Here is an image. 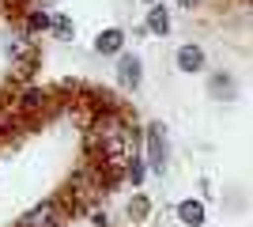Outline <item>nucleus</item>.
I'll list each match as a JSON object with an SVG mask.
<instances>
[{
    "mask_svg": "<svg viewBox=\"0 0 253 227\" xmlns=\"http://www.w3.org/2000/svg\"><path fill=\"white\" fill-rule=\"evenodd\" d=\"M148 31H155V34H167V31H170V11H167V8H151Z\"/></svg>",
    "mask_w": 253,
    "mask_h": 227,
    "instance_id": "nucleus-8",
    "label": "nucleus"
},
{
    "mask_svg": "<svg viewBox=\"0 0 253 227\" xmlns=\"http://www.w3.org/2000/svg\"><path fill=\"white\" fill-rule=\"evenodd\" d=\"M148 163H151V171H159V174H163V167H167V144H163L159 125L148 129Z\"/></svg>",
    "mask_w": 253,
    "mask_h": 227,
    "instance_id": "nucleus-3",
    "label": "nucleus"
},
{
    "mask_svg": "<svg viewBox=\"0 0 253 227\" xmlns=\"http://www.w3.org/2000/svg\"><path fill=\"white\" fill-rule=\"evenodd\" d=\"M128 174H132V182H140V178H144V167H140V163L132 159V167H128Z\"/></svg>",
    "mask_w": 253,
    "mask_h": 227,
    "instance_id": "nucleus-12",
    "label": "nucleus"
},
{
    "mask_svg": "<svg viewBox=\"0 0 253 227\" xmlns=\"http://www.w3.org/2000/svg\"><path fill=\"white\" fill-rule=\"evenodd\" d=\"M8 53H11V57H19V61H31L34 49H31V42L19 34V38H11V42H8Z\"/></svg>",
    "mask_w": 253,
    "mask_h": 227,
    "instance_id": "nucleus-9",
    "label": "nucleus"
},
{
    "mask_svg": "<svg viewBox=\"0 0 253 227\" xmlns=\"http://www.w3.org/2000/svg\"><path fill=\"white\" fill-rule=\"evenodd\" d=\"M98 136H102V148H106V155H110L114 163L125 159V133H121V125H117V121L98 125Z\"/></svg>",
    "mask_w": 253,
    "mask_h": 227,
    "instance_id": "nucleus-1",
    "label": "nucleus"
},
{
    "mask_svg": "<svg viewBox=\"0 0 253 227\" xmlns=\"http://www.w3.org/2000/svg\"><path fill=\"white\" fill-rule=\"evenodd\" d=\"M148 4H151V0H148Z\"/></svg>",
    "mask_w": 253,
    "mask_h": 227,
    "instance_id": "nucleus-14",
    "label": "nucleus"
},
{
    "mask_svg": "<svg viewBox=\"0 0 253 227\" xmlns=\"http://www.w3.org/2000/svg\"><path fill=\"white\" fill-rule=\"evenodd\" d=\"M178 68L181 72H201L204 68V49L201 45H181L178 49Z\"/></svg>",
    "mask_w": 253,
    "mask_h": 227,
    "instance_id": "nucleus-5",
    "label": "nucleus"
},
{
    "mask_svg": "<svg viewBox=\"0 0 253 227\" xmlns=\"http://www.w3.org/2000/svg\"><path fill=\"white\" fill-rule=\"evenodd\" d=\"M178 216H181V224H185V227H201L204 224V205H201V201H181Z\"/></svg>",
    "mask_w": 253,
    "mask_h": 227,
    "instance_id": "nucleus-7",
    "label": "nucleus"
},
{
    "mask_svg": "<svg viewBox=\"0 0 253 227\" xmlns=\"http://www.w3.org/2000/svg\"><path fill=\"white\" fill-rule=\"evenodd\" d=\"M49 15H45V11H34V15H31V31H45V27H49Z\"/></svg>",
    "mask_w": 253,
    "mask_h": 227,
    "instance_id": "nucleus-11",
    "label": "nucleus"
},
{
    "mask_svg": "<svg viewBox=\"0 0 253 227\" xmlns=\"http://www.w3.org/2000/svg\"><path fill=\"white\" fill-rule=\"evenodd\" d=\"M23 227H61V208L53 201H42L38 208H31L23 216Z\"/></svg>",
    "mask_w": 253,
    "mask_h": 227,
    "instance_id": "nucleus-2",
    "label": "nucleus"
},
{
    "mask_svg": "<svg viewBox=\"0 0 253 227\" xmlns=\"http://www.w3.org/2000/svg\"><path fill=\"white\" fill-rule=\"evenodd\" d=\"M178 4H181V8H193V4H197V0H178Z\"/></svg>",
    "mask_w": 253,
    "mask_h": 227,
    "instance_id": "nucleus-13",
    "label": "nucleus"
},
{
    "mask_svg": "<svg viewBox=\"0 0 253 227\" xmlns=\"http://www.w3.org/2000/svg\"><path fill=\"white\" fill-rule=\"evenodd\" d=\"M121 45H125V34L117 31V27H110V31H102L95 38V49H98V53H117Z\"/></svg>",
    "mask_w": 253,
    "mask_h": 227,
    "instance_id": "nucleus-6",
    "label": "nucleus"
},
{
    "mask_svg": "<svg viewBox=\"0 0 253 227\" xmlns=\"http://www.w3.org/2000/svg\"><path fill=\"white\" fill-rule=\"evenodd\" d=\"M49 27H53L57 34H61V38H72V19H64V15H57V19H53Z\"/></svg>",
    "mask_w": 253,
    "mask_h": 227,
    "instance_id": "nucleus-10",
    "label": "nucleus"
},
{
    "mask_svg": "<svg viewBox=\"0 0 253 227\" xmlns=\"http://www.w3.org/2000/svg\"><path fill=\"white\" fill-rule=\"evenodd\" d=\"M140 57H121V61H117V84L121 87H140Z\"/></svg>",
    "mask_w": 253,
    "mask_h": 227,
    "instance_id": "nucleus-4",
    "label": "nucleus"
}]
</instances>
